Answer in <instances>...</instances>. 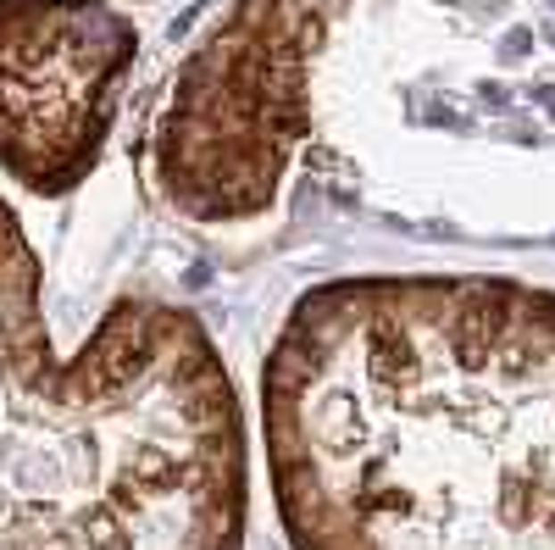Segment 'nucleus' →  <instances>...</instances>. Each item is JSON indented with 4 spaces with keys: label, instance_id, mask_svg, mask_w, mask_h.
I'll return each mask as SVG.
<instances>
[{
    "label": "nucleus",
    "instance_id": "0eeeda50",
    "mask_svg": "<svg viewBox=\"0 0 555 550\" xmlns=\"http://www.w3.org/2000/svg\"><path fill=\"white\" fill-rule=\"evenodd\" d=\"M534 100H539V106H550V112H555V84H539V89H534Z\"/></svg>",
    "mask_w": 555,
    "mask_h": 550
},
{
    "label": "nucleus",
    "instance_id": "20e7f679",
    "mask_svg": "<svg viewBox=\"0 0 555 550\" xmlns=\"http://www.w3.org/2000/svg\"><path fill=\"white\" fill-rule=\"evenodd\" d=\"M139 50L100 0H0V167L34 195L89 179Z\"/></svg>",
    "mask_w": 555,
    "mask_h": 550
},
{
    "label": "nucleus",
    "instance_id": "6e6552de",
    "mask_svg": "<svg viewBox=\"0 0 555 550\" xmlns=\"http://www.w3.org/2000/svg\"><path fill=\"white\" fill-rule=\"evenodd\" d=\"M0 206H6V200H0Z\"/></svg>",
    "mask_w": 555,
    "mask_h": 550
},
{
    "label": "nucleus",
    "instance_id": "f257e3e1",
    "mask_svg": "<svg viewBox=\"0 0 555 550\" xmlns=\"http://www.w3.org/2000/svg\"><path fill=\"white\" fill-rule=\"evenodd\" d=\"M261 400L294 550H555L550 289H306L267 356Z\"/></svg>",
    "mask_w": 555,
    "mask_h": 550
},
{
    "label": "nucleus",
    "instance_id": "f03ea898",
    "mask_svg": "<svg viewBox=\"0 0 555 550\" xmlns=\"http://www.w3.org/2000/svg\"><path fill=\"white\" fill-rule=\"evenodd\" d=\"M244 422L211 334L117 300L62 356L0 206V550H239Z\"/></svg>",
    "mask_w": 555,
    "mask_h": 550
},
{
    "label": "nucleus",
    "instance_id": "39448f33",
    "mask_svg": "<svg viewBox=\"0 0 555 550\" xmlns=\"http://www.w3.org/2000/svg\"><path fill=\"white\" fill-rule=\"evenodd\" d=\"M527 45H534V34H527V29H511L506 45H500V56H506V62H522V56H527Z\"/></svg>",
    "mask_w": 555,
    "mask_h": 550
},
{
    "label": "nucleus",
    "instance_id": "7ed1b4c3",
    "mask_svg": "<svg viewBox=\"0 0 555 550\" xmlns=\"http://www.w3.org/2000/svg\"><path fill=\"white\" fill-rule=\"evenodd\" d=\"M317 22L289 0H244L178 72L156 129V179L195 222L261 212L306 129L300 56Z\"/></svg>",
    "mask_w": 555,
    "mask_h": 550
},
{
    "label": "nucleus",
    "instance_id": "423d86ee",
    "mask_svg": "<svg viewBox=\"0 0 555 550\" xmlns=\"http://www.w3.org/2000/svg\"><path fill=\"white\" fill-rule=\"evenodd\" d=\"M477 100L500 112V106H511V89H506V84H484V89H477Z\"/></svg>",
    "mask_w": 555,
    "mask_h": 550
}]
</instances>
